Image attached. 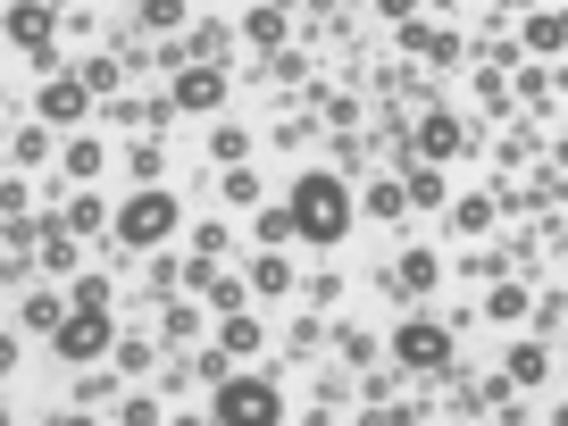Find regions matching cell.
Segmentation results:
<instances>
[{"label": "cell", "mask_w": 568, "mask_h": 426, "mask_svg": "<svg viewBox=\"0 0 568 426\" xmlns=\"http://www.w3.org/2000/svg\"><path fill=\"white\" fill-rule=\"evenodd\" d=\"M251 234H260V251H284V243H293V217H284V201H276V210H251Z\"/></svg>", "instance_id": "obj_27"}, {"label": "cell", "mask_w": 568, "mask_h": 426, "mask_svg": "<svg viewBox=\"0 0 568 426\" xmlns=\"http://www.w3.org/2000/svg\"><path fill=\"white\" fill-rule=\"evenodd\" d=\"M284 217H293V243H318L335 251L343 234H352V184L326 176V168H310V176H293V193H284Z\"/></svg>", "instance_id": "obj_1"}, {"label": "cell", "mask_w": 568, "mask_h": 426, "mask_svg": "<svg viewBox=\"0 0 568 426\" xmlns=\"http://www.w3.org/2000/svg\"><path fill=\"white\" fill-rule=\"evenodd\" d=\"M376 18H393V26H409V18H418V0H376Z\"/></svg>", "instance_id": "obj_41"}, {"label": "cell", "mask_w": 568, "mask_h": 426, "mask_svg": "<svg viewBox=\"0 0 568 426\" xmlns=\"http://www.w3.org/2000/svg\"><path fill=\"white\" fill-rule=\"evenodd\" d=\"M418 160H426V168L468 160V125L452 118V109H426V118H418Z\"/></svg>", "instance_id": "obj_9"}, {"label": "cell", "mask_w": 568, "mask_h": 426, "mask_svg": "<svg viewBox=\"0 0 568 426\" xmlns=\"http://www.w3.org/2000/svg\"><path fill=\"white\" fill-rule=\"evenodd\" d=\"M551 84H560L551 68H527V75H518V92H527V101L544 109V118H560V92H551Z\"/></svg>", "instance_id": "obj_30"}, {"label": "cell", "mask_w": 568, "mask_h": 426, "mask_svg": "<svg viewBox=\"0 0 568 426\" xmlns=\"http://www.w3.org/2000/svg\"><path fill=\"white\" fill-rule=\"evenodd\" d=\"M210 426H284V385L276 376H243L234 368L226 385L210 393Z\"/></svg>", "instance_id": "obj_3"}, {"label": "cell", "mask_w": 568, "mask_h": 426, "mask_svg": "<svg viewBox=\"0 0 568 426\" xmlns=\"http://www.w3.org/2000/svg\"><path fill=\"white\" fill-rule=\"evenodd\" d=\"M501 385H510V393L551 385V343H510V352H501Z\"/></svg>", "instance_id": "obj_12"}, {"label": "cell", "mask_w": 568, "mask_h": 426, "mask_svg": "<svg viewBox=\"0 0 568 426\" xmlns=\"http://www.w3.org/2000/svg\"><path fill=\"white\" fill-rule=\"evenodd\" d=\"M393 359H402L409 376H444L452 368V326L444 318H402L393 326Z\"/></svg>", "instance_id": "obj_6"}, {"label": "cell", "mask_w": 568, "mask_h": 426, "mask_svg": "<svg viewBox=\"0 0 568 426\" xmlns=\"http://www.w3.org/2000/svg\"><path fill=\"white\" fill-rule=\"evenodd\" d=\"M125 176L134 184H168V142H151V134L125 142Z\"/></svg>", "instance_id": "obj_17"}, {"label": "cell", "mask_w": 568, "mask_h": 426, "mask_svg": "<svg viewBox=\"0 0 568 426\" xmlns=\"http://www.w3.org/2000/svg\"><path fill=\"white\" fill-rule=\"evenodd\" d=\"M184 226V201L168 193V184H134V193L109 210V243L118 251H168Z\"/></svg>", "instance_id": "obj_2"}, {"label": "cell", "mask_w": 568, "mask_h": 426, "mask_svg": "<svg viewBox=\"0 0 568 426\" xmlns=\"http://www.w3.org/2000/svg\"><path fill=\"white\" fill-rule=\"evenodd\" d=\"M59 234H75V243H92V234H109V201H101V193H92V184H84V193H75L68 210H59Z\"/></svg>", "instance_id": "obj_14"}, {"label": "cell", "mask_w": 568, "mask_h": 426, "mask_svg": "<svg viewBox=\"0 0 568 426\" xmlns=\"http://www.w3.org/2000/svg\"><path fill=\"white\" fill-rule=\"evenodd\" d=\"M68 310H101V318H109V276H75V302Z\"/></svg>", "instance_id": "obj_37"}, {"label": "cell", "mask_w": 568, "mask_h": 426, "mask_svg": "<svg viewBox=\"0 0 568 426\" xmlns=\"http://www.w3.org/2000/svg\"><path fill=\"white\" fill-rule=\"evenodd\" d=\"M160 335H168V343H184V335H201V310H193V302H168V318H160Z\"/></svg>", "instance_id": "obj_34"}, {"label": "cell", "mask_w": 568, "mask_h": 426, "mask_svg": "<svg viewBox=\"0 0 568 426\" xmlns=\"http://www.w3.org/2000/svg\"><path fill=\"white\" fill-rule=\"evenodd\" d=\"M201 293H210V310H243L251 284H243V276H226V267H210V284H201Z\"/></svg>", "instance_id": "obj_31"}, {"label": "cell", "mask_w": 568, "mask_h": 426, "mask_svg": "<svg viewBox=\"0 0 568 426\" xmlns=\"http://www.w3.org/2000/svg\"><path fill=\"white\" fill-rule=\"evenodd\" d=\"M59 168H68L75 184H101V176H109V142H101V134H84V125H75V134L59 142Z\"/></svg>", "instance_id": "obj_11"}, {"label": "cell", "mask_w": 568, "mask_h": 426, "mask_svg": "<svg viewBox=\"0 0 568 426\" xmlns=\"http://www.w3.org/2000/svg\"><path fill=\"white\" fill-rule=\"evenodd\" d=\"M359 210H368V217H385V226H393V217L409 210V201H402V176H376V184H368V201H359Z\"/></svg>", "instance_id": "obj_26"}, {"label": "cell", "mask_w": 568, "mask_h": 426, "mask_svg": "<svg viewBox=\"0 0 568 426\" xmlns=\"http://www.w3.org/2000/svg\"><path fill=\"white\" fill-rule=\"evenodd\" d=\"M0 109H9V92H0Z\"/></svg>", "instance_id": "obj_47"}, {"label": "cell", "mask_w": 568, "mask_h": 426, "mask_svg": "<svg viewBox=\"0 0 568 426\" xmlns=\"http://www.w3.org/2000/svg\"><path fill=\"white\" fill-rule=\"evenodd\" d=\"M84 118H92V92L75 84V75H51V84L34 92V125H59V134H75Z\"/></svg>", "instance_id": "obj_8"}, {"label": "cell", "mask_w": 568, "mask_h": 426, "mask_svg": "<svg viewBox=\"0 0 568 426\" xmlns=\"http://www.w3.org/2000/svg\"><path fill=\"white\" fill-rule=\"evenodd\" d=\"M226 201L234 210H260V176H251V168H226Z\"/></svg>", "instance_id": "obj_35"}, {"label": "cell", "mask_w": 568, "mask_h": 426, "mask_svg": "<svg viewBox=\"0 0 568 426\" xmlns=\"http://www.w3.org/2000/svg\"><path fill=\"white\" fill-rule=\"evenodd\" d=\"M151 359H160V343H142V335H134V343H118V368H125V376H142Z\"/></svg>", "instance_id": "obj_38"}, {"label": "cell", "mask_w": 568, "mask_h": 426, "mask_svg": "<svg viewBox=\"0 0 568 426\" xmlns=\"http://www.w3.org/2000/svg\"><path fill=\"white\" fill-rule=\"evenodd\" d=\"M9 368H18V335H0V376H9Z\"/></svg>", "instance_id": "obj_42"}, {"label": "cell", "mask_w": 568, "mask_h": 426, "mask_svg": "<svg viewBox=\"0 0 568 426\" xmlns=\"http://www.w3.org/2000/svg\"><path fill=\"white\" fill-rule=\"evenodd\" d=\"M560 42H568V26L551 18V9H535V18H527V51H535V59L551 68V59H560Z\"/></svg>", "instance_id": "obj_23"}, {"label": "cell", "mask_w": 568, "mask_h": 426, "mask_svg": "<svg viewBox=\"0 0 568 426\" xmlns=\"http://www.w3.org/2000/svg\"><path fill=\"white\" fill-rule=\"evenodd\" d=\"M343 359H352V368H368V359H376V335H359V326H343Z\"/></svg>", "instance_id": "obj_40"}, {"label": "cell", "mask_w": 568, "mask_h": 426, "mask_svg": "<svg viewBox=\"0 0 568 426\" xmlns=\"http://www.w3.org/2000/svg\"><path fill=\"white\" fill-rule=\"evenodd\" d=\"M435 284H444V260H435V251H402L393 276H385V293H393V302H426Z\"/></svg>", "instance_id": "obj_10"}, {"label": "cell", "mask_w": 568, "mask_h": 426, "mask_svg": "<svg viewBox=\"0 0 568 426\" xmlns=\"http://www.w3.org/2000/svg\"><path fill=\"white\" fill-rule=\"evenodd\" d=\"M494 217H501L494 193H468L460 210H452V234H468V243H477V234H494Z\"/></svg>", "instance_id": "obj_20"}, {"label": "cell", "mask_w": 568, "mask_h": 426, "mask_svg": "<svg viewBox=\"0 0 568 426\" xmlns=\"http://www.w3.org/2000/svg\"><path fill=\"white\" fill-rule=\"evenodd\" d=\"M0 34L18 42L26 59H42V68H51V34H59V18L42 9V0H9V9H0Z\"/></svg>", "instance_id": "obj_7"}, {"label": "cell", "mask_w": 568, "mask_h": 426, "mask_svg": "<svg viewBox=\"0 0 568 426\" xmlns=\"http://www.w3.org/2000/svg\"><path fill=\"white\" fill-rule=\"evenodd\" d=\"M75 260H84V243H75V234H59L51 217H42V267H51V276H75Z\"/></svg>", "instance_id": "obj_22"}, {"label": "cell", "mask_w": 568, "mask_h": 426, "mask_svg": "<svg viewBox=\"0 0 568 426\" xmlns=\"http://www.w3.org/2000/svg\"><path fill=\"white\" fill-rule=\"evenodd\" d=\"M210 160L217 168H243L251 160V134H243V125H217V134H210Z\"/></svg>", "instance_id": "obj_29"}, {"label": "cell", "mask_w": 568, "mask_h": 426, "mask_svg": "<svg viewBox=\"0 0 568 426\" xmlns=\"http://www.w3.org/2000/svg\"><path fill=\"white\" fill-rule=\"evenodd\" d=\"M402 51H426V59H444V68H460V34H435V26H418V18L402 26Z\"/></svg>", "instance_id": "obj_18"}, {"label": "cell", "mask_w": 568, "mask_h": 426, "mask_svg": "<svg viewBox=\"0 0 568 426\" xmlns=\"http://www.w3.org/2000/svg\"><path fill=\"white\" fill-rule=\"evenodd\" d=\"M293 293H310L318 310H335V302H343V276H310V284H293Z\"/></svg>", "instance_id": "obj_39"}, {"label": "cell", "mask_w": 568, "mask_h": 426, "mask_svg": "<svg viewBox=\"0 0 568 426\" xmlns=\"http://www.w3.org/2000/svg\"><path fill=\"white\" fill-rule=\"evenodd\" d=\"M284 34H293V18H284V0H260V9L243 18V42H251V51H267V59L284 51Z\"/></svg>", "instance_id": "obj_13"}, {"label": "cell", "mask_w": 568, "mask_h": 426, "mask_svg": "<svg viewBox=\"0 0 568 426\" xmlns=\"http://www.w3.org/2000/svg\"><path fill=\"white\" fill-rule=\"evenodd\" d=\"M59 318H68V302H59V293H26V326H34V335H51Z\"/></svg>", "instance_id": "obj_32"}, {"label": "cell", "mask_w": 568, "mask_h": 426, "mask_svg": "<svg viewBox=\"0 0 568 426\" xmlns=\"http://www.w3.org/2000/svg\"><path fill=\"white\" fill-rule=\"evenodd\" d=\"M51 426H92V418H84V409H59V418H51Z\"/></svg>", "instance_id": "obj_43"}, {"label": "cell", "mask_w": 568, "mask_h": 426, "mask_svg": "<svg viewBox=\"0 0 568 426\" xmlns=\"http://www.w3.org/2000/svg\"><path fill=\"white\" fill-rule=\"evenodd\" d=\"M42 9H75V0H42Z\"/></svg>", "instance_id": "obj_44"}, {"label": "cell", "mask_w": 568, "mask_h": 426, "mask_svg": "<svg viewBox=\"0 0 568 426\" xmlns=\"http://www.w3.org/2000/svg\"><path fill=\"white\" fill-rule=\"evenodd\" d=\"M75 84H84L92 101H118V59H109V51H101V59H84V68H75Z\"/></svg>", "instance_id": "obj_25"}, {"label": "cell", "mask_w": 568, "mask_h": 426, "mask_svg": "<svg viewBox=\"0 0 568 426\" xmlns=\"http://www.w3.org/2000/svg\"><path fill=\"white\" fill-rule=\"evenodd\" d=\"M226 243H234V234L217 226V217H201V226H193V260H210V267H217V251H226Z\"/></svg>", "instance_id": "obj_33"}, {"label": "cell", "mask_w": 568, "mask_h": 426, "mask_svg": "<svg viewBox=\"0 0 568 426\" xmlns=\"http://www.w3.org/2000/svg\"><path fill=\"white\" fill-rule=\"evenodd\" d=\"M134 9H142L134 26H151V34H176V26L193 18V9H184V0H134Z\"/></svg>", "instance_id": "obj_28"}, {"label": "cell", "mask_w": 568, "mask_h": 426, "mask_svg": "<svg viewBox=\"0 0 568 426\" xmlns=\"http://www.w3.org/2000/svg\"><path fill=\"white\" fill-rule=\"evenodd\" d=\"M226 92V68H210V59H176V75H168V109H184V118H217Z\"/></svg>", "instance_id": "obj_5"}, {"label": "cell", "mask_w": 568, "mask_h": 426, "mask_svg": "<svg viewBox=\"0 0 568 426\" xmlns=\"http://www.w3.org/2000/svg\"><path fill=\"white\" fill-rule=\"evenodd\" d=\"M527 310H535V284H494V293H485V318H494V326H518V318H527Z\"/></svg>", "instance_id": "obj_15"}, {"label": "cell", "mask_w": 568, "mask_h": 426, "mask_svg": "<svg viewBox=\"0 0 568 426\" xmlns=\"http://www.w3.org/2000/svg\"><path fill=\"white\" fill-rule=\"evenodd\" d=\"M176 426H201V418H176Z\"/></svg>", "instance_id": "obj_46"}, {"label": "cell", "mask_w": 568, "mask_h": 426, "mask_svg": "<svg viewBox=\"0 0 568 426\" xmlns=\"http://www.w3.org/2000/svg\"><path fill=\"white\" fill-rule=\"evenodd\" d=\"M243 284H251V293H293V284H302V276H293V260H284V251H260Z\"/></svg>", "instance_id": "obj_19"}, {"label": "cell", "mask_w": 568, "mask_h": 426, "mask_svg": "<svg viewBox=\"0 0 568 426\" xmlns=\"http://www.w3.org/2000/svg\"><path fill=\"white\" fill-rule=\"evenodd\" d=\"M51 352L68 359V368H101V359L118 352V326H109L101 310H68V318L51 326Z\"/></svg>", "instance_id": "obj_4"}, {"label": "cell", "mask_w": 568, "mask_h": 426, "mask_svg": "<svg viewBox=\"0 0 568 426\" xmlns=\"http://www.w3.org/2000/svg\"><path fill=\"white\" fill-rule=\"evenodd\" d=\"M9 160H18V168H42V160H51V125H18V134H9Z\"/></svg>", "instance_id": "obj_24"}, {"label": "cell", "mask_w": 568, "mask_h": 426, "mask_svg": "<svg viewBox=\"0 0 568 426\" xmlns=\"http://www.w3.org/2000/svg\"><path fill=\"white\" fill-rule=\"evenodd\" d=\"M118 426H160V402H151V393H125V402H118Z\"/></svg>", "instance_id": "obj_36"}, {"label": "cell", "mask_w": 568, "mask_h": 426, "mask_svg": "<svg viewBox=\"0 0 568 426\" xmlns=\"http://www.w3.org/2000/svg\"><path fill=\"white\" fill-rule=\"evenodd\" d=\"M402 201H409V210H444V168H409V176H402Z\"/></svg>", "instance_id": "obj_21"}, {"label": "cell", "mask_w": 568, "mask_h": 426, "mask_svg": "<svg viewBox=\"0 0 568 426\" xmlns=\"http://www.w3.org/2000/svg\"><path fill=\"white\" fill-rule=\"evenodd\" d=\"M435 9H460V0H435Z\"/></svg>", "instance_id": "obj_45"}, {"label": "cell", "mask_w": 568, "mask_h": 426, "mask_svg": "<svg viewBox=\"0 0 568 426\" xmlns=\"http://www.w3.org/2000/svg\"><path fill=\"white\" fill-rule=\"evenodd\" d=\"M217 352H226V359H251V352H267L260 318H243V310H226V326H217Z\"/></svg>", "instance_id": "obj_16"}]
</instances>
